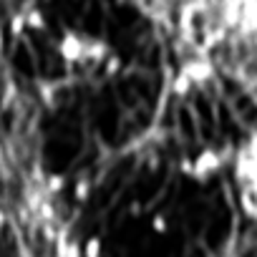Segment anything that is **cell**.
<instances>
[{
	"label": "cell",
	"instance_id": "obj_1",
	"mask_svg": "<svg viewBox=\"0 0 257 257\" xmlns=\"http://www.w3.org/2000/svg\"><path fill=\"white\" fill-rule=\"evenodd\" d=\"M222 167V154H217L214 149H204L194 162H192V177L197 182H207L212 174H217Z\"/></svg>",
	"mask_w": 257,
	"mask_h": 257
},
{
	"label": "cell",
	"instance_id": "obj_2",
	"mask_svg": "<svg viewBox=\"0 0 257 257\" xmlns=\"http://www.w3.org/2000/svg\"><path fill=\"white\" fill-rule=\"evenodd\" d=\"M182 73L192 81V86L194 83H204V81H209L212 78V66L207 63V61H189L184 68H182Z\"/></svg>",
	"mask_w": 257,
	"mask_h": 257
},
{
	"label": "cell",
	"instance_id": "obj_3",
	"mask_svg": "<svg viewBox=\"0 0 257 257\" xmlns=\"http://www.w3.org/2000/svg\"><path fill=\"white\" fill-rule=\"evenodd\" d=\"M189 91H192V81H189L184 73H179V76L172 81V93H174V96H179V98H184Z\"/></svg>",
	"mask_w": 257,
	"mask_h": 257
},
{
	"label": "cell",
	"instance_id": "obj_4",
	"mask_svg": "<svg viewBox=\"0 0 257 257\" xmlns=\"http://www.w3.org/2000/svg\"><path fill=\"white\" fill-rule=\"evenodd\" d=\"M101 252H103V244H101V239L93 234V237L86 239V244H83V249H81V257H101Z\"/></svg>",
	"mask_w": 257,
	"mask_h": 257
},
{
	"label": "cell",
	"instance_id": "obj_5",
	"mask_svg": "<svg viewBox=\"0 0 257 257\" xmlns=\"http://www.w3.org/2000/svg\"><path fill=\"white\" fill-rule=\"evenodd\" d=\"M46 184H48V192H51V194H58V192H63V187H66V177H63V174H48Z\"/></svg>",
	"mask_w": 257,
	"mask_h": 257
},
{
	"label": "cell",
	"instance_id": "obj_6",
	"mask_svg": "<svg viewBox=\"0 0 257 257\" xmlns=\"http://www.w3.org/2000/svg\"><path fill=\"white\" fill-rule=\"evenodd\" d=\"M88 192H91L88 182H86V179H81V182L76 184V199H78V202H86V199H88Z\"/></svg>",
	"mask_w": 257,
	"mask_h": 257
},
{
	"label": "cell",
	"instance_id": "obj_7",
	"mask_svg": "<svg viewBox=\"0 0 257 257\" xmlns=\"http://www.w3.org/2000/svg\"><path fill=\"white\" fill-rule=\"evenodd\" d=\"M152 224H154V229H157V232H164V229H167V219H164V214H157Z\"/></svg>",
	"mask_w": 257,
	"mask_h": 257
},
{
	"label": "cell",
	"instance_id": "obj_8",
	"mask_svg": "<svg viewBox=\"0 0 257 257\" xmlns=\"http://www.w3.org/2000/svg\"><path fill=\"white\" fill-rule=\"evenodd\" d=\"M3 224H6V214H3V212H0V227H3Z\"/></svg>",
	"mask_w": 257,
	"mask_h": 257
}]
</instances>
